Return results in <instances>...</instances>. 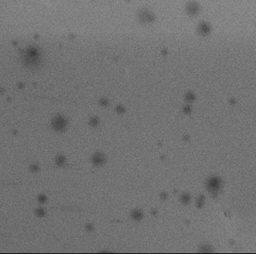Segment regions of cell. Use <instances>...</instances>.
I'll list each match as a JSON object with an SVG mask.
<instances>
[{
	"label": "cell",
	"instance_id": "5b68a950",
	"mask_svg": "<svg viewBox=\"0 0 256 254\" xmlns=\"http://www.w3.org/2000/svg\"><path fill=\"white\" fill-rule=\"evenodd\" d=\"M181 201L183 204H185V205L188 204L189 202V201H190V196H189V194H183L181 197Z\"/></svg>",
	"mask_w": 256,
	"mask_h": 254
},
{
	"label": "cell",
	"instance_id": "7a4b0ae2",
	"mask_svg": "<svg viewBox=\"0 0 256 254\" xmlns=\"http://www.w3.org/2000/svg\"><path fill=\"white\" fill-rule=\"evenodd\" d=\"M131 217L135 220H140L143 218V213L141 210H134L131 213Z\"/></svg>",
	"mask_w": 256,
	"mask_h": 254
},
{
	"label": "cell",
	"instance_id": "9c48e42d",
	"mask_svg": "<svg viewBox=\"0 0 256 254\" xmlns=\"http://www.w3.org/2000/svg\"><path fill=\"white\" fill-rule=\"evenodd\" d=\"M167 197H168V194H167L166 193H162V194H160V198H161L162 199H166Z\"/></svg>",
	"mask_w": 256,
	"mask_h": 254
},
{
	"label": "cell",
	"instance_id": "277c9868",
	"mask_svg": "<svg viewBox=\"0 0 256 254\" xmlns=\"http://www.w3.org/2000/svg\"><path fill=\"white\" fill-rule=\"evenodd\" d=\"M55 163H56L57 166H63L65 163V157H64L63 155H59L55 159Z\"/></svg>",
	"mask_w": 256,
	"mask_h": 254
},
{
	"label": "cell",
	"instance_id": "30bf717a",
	"mask_svg": "<svg viewBox=\"0 0 256 254\" xmlns=\"http://www.w3.org/2000/svg\"><path fill=\"white\" fill-rule=\"evenodd\" d=\"M86 229L88 230V231H92V230H93V226L91 224H90V223H88V224L86 225Z\"/></svg>",
	"mask_w": 256,
	"mask_h": 254
},
{
	"label": "cell",
	"instance_id": "ba28073f",
	"mask_svg": "<svg viewBox=\"0 0 256 254\" xmlns=\"http://www.w3.org/2000/svg\"><path fill=\"white\" fill-rule=\"evenodd\" d=\"M30 170H31L32 172H34V173H35V172H38V170H39V167H38V165L32 164L30 166Z\"/></svg>",
	"mask_w": 256,
	"mask_h": 254
},
{
	"label": "cell",
	"instance_id": "8992f818",
	"mask_svg": "<svg viewBox=\"0 0 256 254\" xmlns=\"http://www.w3.org/2000/svg\"><path fill=\"white\" fill-rule=\"evenodd\" d=\"M35 212H36L37 216L40 217V218H42V217H43L45 215V211L43 208H38Z\"/></svg>",
	"mask_w": 256,
	"mask_h": 254
},
{
	"label": "cell",
	"instance_id": "52a82bcc",
	"mask_svg": "<svg viewBox=\"0 0 256 254\" xmlns=\"http://www.w3.org/2000/svg\"><path fill=\"white\" fill-rule=\"evenodd\" d=\"M38 201L41 203H44L46 201V196L43 195V194H41V195L38 196Z\"/></svg>",
	"mask_w": 256,
	"mask_h": 254
},
{
	"label": "cell",
	"instance_id": "6da1fadb",
	"mask_svg": "<svg viewBox=\"0 0 256 254\" xmlns=\"http://www.w3.org/2000/svg\"><path fill=\"white\" fill-rule=\"evenodd\" d=\"M106 161L105 155L100 152H97V153H95L94 155L92 156V158H91V161H92V163L95 166H101L103 165Z\"/></svg>",
	"mask_w": 256,
	"mask_h": 254
},
{
	"label": "cell",
	"instance_id": "3957f363",
	"mask_svg": "<svg viewBox=\"0 0 256 254\" xmlns=\"http://www.w3.org/2000/svg\"><path fill=\"white\" fill-rule=\"evenodd\" d=\"M65 125V121L62 119V118L57 119L55 121V122H54V127H55L57 130L62 129V128H64Z\"/></svg>",
	"mask_w": 256,
	"mask_h": 254
}]
</instances>
